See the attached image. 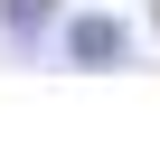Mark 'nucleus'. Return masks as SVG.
I'll return each mask as SVG.
<instances>
[{
  "instance_id": "obj_1",
  "label": "nucleus",
  "mask_w": 160,
  "mask_h": 151,
  "mask_svg": "<svg viewBox=\"0 0 160 151\" xmlns=\"http://www.w3.org/2000/svg\"><path fill=\"white\" fill-rule=\"evenodd\" d=\"M122 19H66V57L75 66H122Z\"/></svg>"
},
{
  "instance_id": "obj_2",
  "label": "nucleus",
  "mask_w": 160,
  "mask_h": 151,
  "mask_svg": "<svg viewBox=\"0 0 160 151\" xmlns=\"http://www.w3.org/2000/svg\"><path fill=\"white\" fill-rule=\"evenodd\" d=\"M0 19H10V38H38L57 19V0H0Z\"/></svg>"
},
{
  "instance_id": "obj_3",
  "label": "nucleus",
  "mask_w": 160,
  "mask_h": 151,
  "mask_svg": "<svg viewBox=\"0 0 160 151\" xmlns=\"http://www.w3.org/2000/svg\"><path fill=\"white\" fill-rule=\"evenodd\" d=\"M151 19H160V0H151Z\"/></svg>"
}]
</instances>
